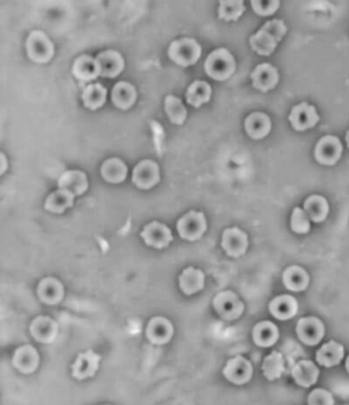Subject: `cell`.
<instances>
[{
    "mask_svg": "<svg viewBox=\"0 0 349 405\" xmlns=\"http://www.w3.org/2000/svg\"><path fill=\"white\" fill-rule=\"evenodd\" d=\"M252 86L261 92H268L274 90L279 81V74L276 67L263 63L258 65L250 75Z\"/></svg>",
    "mask_w": 349,
    "mask_h": 405,
    "instance_id": "e0dca14e",
    "label": "cell"
},
{
    "mask_svg": "<svg viewBox=\"0 0 349 405\" xmlns=\"http://www.w3.org/2000/svg\"><path fill=\"white\" fill-rule=\"evenodd\" d=\"M346 370H348V372H349V356H348V358L346 359Z\"/></svg>",
    "mask_w": 349,
    "mask_h": 405,
    "instance_id": "ee69618b",
    "label": "cell"
},
{
    "mask_svg": "<svg viewBox=\"0 0 349 405\" xmlns=\"http://www.w3.org/2000/svg\"><path fill=\"white\" fill-rule=\"evenodd\" d=\"M174 333L172 322L163 316H155L147 322V339L154 345H165Z\"/></svg>",
    "mask_w": 349,
    "mask_h": 405,
    "instance_id": "5bb4252c",
    "label": "cell"
},
{
    "mask_svg": "<svg viewBox=\"0 0 349 405\" xmlns=\"http://www.w3.org/2000/svg\"><path fill=\"white\" fill-rule=\"evenodd\" d=\"M305 211L314 222H323L329 214L328 201L324 197L314 195L305 201Z\"/></svg>",
    "mask_w": 349,
    "mask_h": 405,
    "instance_id": "e575fe53",
    "label": "cell"
},
{
    "mask_svg": "<svg viewBox=\"0 0 349 405\" xmlns=\"http://www.w3.org/2000/svg\"><path fill=\"white\" fill-rule=\"evenodd\" d=\"M246 8L242 0H221L218 8V18L225 22L238 21Z\"/></svg>",
    "mask_w": 349,
    "mask_h": 405,
    "instance_id": "74e56055",
    "label": "cell"
},
{
    "mask_svg": "<svg viewBox=\"0 0 349 405\" xmlns=\"http://www.w3.org/2000/svg\"><path fill=\"white\" fill-rule=\"evenodd\" d=\"M138 92L129 82L120 81L112 90V101L115 107L127 110L136 104Z\"/></svg>",
    "mask_w": 349,
    "mask_h": 405,
    "instance_id": "484cf974",
    "label": "cell"
},
{
    "mask_svg": "<svg viewBox=\"0 0 349 405\" xmlns=\"http://www.w3.org/2000/svg\"><path fill=\"white\" fill-rule=\"evenodd\" d=\"M214 309L221 318L225 320H236L244 313V303L233 291L220 292L214 297Z\"/></svg>",
    "mask_w": 349,
    "mask_h": 405,
    "instance_id": "8992f818",
    "label": "cell"
},
{
    "mask_svg": "<svg viewBox=\"0 0 349 405\" xmlns=\"http://www.w3.org/2000/svg\"><path fill=\"white\" fill-rule=\"evenodd\" d=\"M279 331L272 322H261L253 329V340L259 347H270L279 340Z\"/></svg>",
    "mask_w": 349,
    "mask_h": 405,
    "instance_id": "f546056e",
    "label": "cell"
},
{
    "mask_svg": "<svg viewBox=\"0 0 349 405\" xmlns=\"http://www.w3.org/2000/svg\"><path fill=\"white\" fill-rule=\"evenodd\" d=\"M296 333L305 345L314 346L324 338L325 326L322 320L314 316L303 317L297 322Z\"/></svg>",
    "mask_w": 349,
    "mask_h": 405,
    "instance_id": "30bf717a",
    "label": "cell"
},
{
    "mask_svg": "<svg viewBox=\"0 0 349 405\" xmlns=\"http://www.w3.org/2000/svg\"><path fill=\"white\" fill-rule=\"evenodd\" d=\"M40 363L38 351L32 345H23L15 351L12 363L22 374H29L35 372Z\"/></svg>",
    "mask_w": 349,
    "mask_h": 405,
    "instance_id": "d6986e66",
    "label": "cell"
},
{
    "mask_svg": "<svg viewBox=\"0 0 349 405\" xmlns=\"http://www.w3.org/2000/svg\"><path fill=\"white\" fill-rule=\"evenodd\" d=\"M284 370H285V363H284L283 355L277 351H273L270 355L266 357L263 365H262V372H263L264 377L268 381H275L281 378Z\"/></svg>",
    "mask_w": 349,
    "mask_h": 405,
    "instance_id": "8d00e7d4",
    "label": "cell"
},
{
    "mask_svg": "<svg viewBox=\"0 0 349 405\" xmlns=\"http://www.w3.org/2000/svg\"><path fill=\"white\" fill-rule=\"evenodd\" d=\"M283 283L289 291H305L309 283V276L300 266H290L284 272Z\"/></svg>",
    "mask_w": 349,
    "mask_h": 405,
    "instance_id": "4dcf8cb0",
    "label": "cell"
},
{
    "mask_svg": "<svg viewBox=\"0 0 349 405\" xmlns=\"http://www.w3.org/2000/svg\"><path fill=\"white\" fill-rule=\"evenodd\" d=\"M30 333L39 343L51 344L58 338V326L56 320L49 316L39 315L32 320Z\"/></svg>",
    "mask_w": 349,
    "mask_h": 405,
    "instance_id": "2e32d148",
    "label": "cell"
},
{
    "mask_svg": "<svg viewBox=\"0 0 349 405\" xmlns=\"http://www.w3.org/2000/svg\"><path fill=\"white\" fill-rule=\"evenodd\" d=\"M270 313L279 320H288L294 317L298 311V302L290 295H282L270 301Z\"/></svg>",
    "mask_w": 349,
    "mask_h": 405,
    "instance_id": "d4e9b609",
    "label": "cell"
},
{
    "mask_svg": "<svg viewBox=\"0 0 349 405\" xmlns=\"http://www.w3.org/2000/svg\"><path fill=\"white\" fill-rule=\"evenodd\" d=\"M346 144H348V147H349V129H348V131L346 132Z\"/></svg>",
    "mask_w": 349,
    "mask_h": 405,
    "instance_id": "7bdbcfd3",
    "label": "cell"
},
{
    "mask_svg": "<svg viewBox=\"0 0 349 405\" xmlns=\"http://www.w3.org/2000/svg\"><path fill=\"white\" fill-rule=\"evenodd\" d=\"M1 157H2V160H3V167H2V172L1 173H3L4 171H6V166H4V162H6V157H4L3 154H1Z\"/></svg>",
    "mask_w": 349,
    "mask_h": 405,
    "instance_id": "b9f144b4",
    "label": "cell"
},
{
    "mask_svg": "<svg viewBox=\"0 0 349 405\" xmlns=\"http://www.w3.org/2000/svg\"><path fill=\"white\" fill-rule=\"evenodd\" d=\"M75 196L68 190H60L49 195L45 200L44 208L47 211L55 214H62L69 208H72Z\"/></svg>",
    "mask_w": 349,
    "mask_h": 405,
    "instance_id": "836d02e7",
    "label": "cell"
},
{
    "mask_svg": "<svg viewBox=\"0 0 349 405\" xmlns=\"http://www.w3.org/2000/svg\"><path fill=\"white\" fill-rule=\"evenodd\" d=\"M320 370L311 361H300L292 368V377L299 386L309 388L316 384Z\"/></svg>",
    "mask_w": 349,
    "mask_h": 405,
    "instance_id": "4316f807",
    "label": "cell"
},
{
    "mask_svg": "<svg viewBox=\"0 0 349 405\" xmlns=\"http://www.w3.org/2000/svg\"><path fill=\"white\" fill-rule=\"evenodd\" d=\"M341 142L337 136L326 135L320 138L314 149V158L322 165L333 166L341 159Z\"/></svg>",
    "mask_w": 349,
    "mask_h": 405,
    "instance_id": "52a82bcc",
    "label": "cell"
},
{
    "mask_svg": "<svg viewBox=\"0 0 349 405\" xmlns=\"http://www.w3.org/2000/svg\"><path fill=\"white\" fill-rule=\"evenodd\" d=\"M179 289L186 296L199 293L205 287V274L198 268L186 267L179 277Z\"/></svg>",
    "mask_w": 349,
    "mask_h": 405,
    "instance_id": "603a6c76",
    "label": "cell"
},
{
    "mask_svg": "<svg viewBox=\"0 0 349 405\" xmlns=\"http://www.w3.org/2000/svg\"><path fill=\"white\" fill-rule=\"evenodd\" d=\"M107 88H104L102 84L93 83L86 86L81 95L84 107L90 110L99 109L107 101Z\"/></svg>",
    "mask_w": 349,
    "mask_h": 405,
    "instance_id": "d6a6232c",
    "label": "cell"
},
{
    "mask_svg": "<svg viewBox=\"0 0 349 405\" xmlns=\"http://www.w3.org/2000/svg\"><path fill=\"white\" fill-rule=\"evenodd\" d=\"M236 67L235 58L223 47L209 53L204 64L206 74L216 81L229 79L235 73Z\"/></svg>",
    "mask_w": 349,
    "mask_h": 405,
    "instance_id": "7a4b0ae2",
    "label": "cell"
},
{
    "mask_svg": "<svg viewBox=\"0 0 349 405\" xmlns=\"http://www.w3.org/2000/svg\"><path fill=\"white\" fill-rule=\"evenodd\" d=\"M140 238L147 246L155 249L167 248L173 242L171 229L164 223L158 221L147 224L140 233Z\"/></svg>",
    "mask_w": 349,
    "mask_h": 405,
    "instance_id": "9c48e42d",
    "label": "cell"
},
{
    "mask_svg": "<svg viewBox=\"0 0 349 405\" xmlns=\"http://www.w3.org/2000/svg\"><path fill=\"white\" fill-rule=\"evenodd\" d=\"M101 358V355L92 349L79 353L72 365L73 378L78 381L92 378L99 370Z\"/></svg>",
    "mask_w": 349,
    "mask_h": 405,
    "instance_id": "9a60e30c",
    "label": "cell"
},
{
    "mask_svg": "<svg viewBox=\"0 0 349 405\" xmlns=\"http://www.w3.org/2000/svg\"><path fill=\"white\" fill-rule=\"evenodd\" d=\"M164 108L171 123L175 125H183L186 122L188 110L181 99L172 94L167 95Z\"/></svg>",
    "mask_w": 349,
    "mask_h": 405,
    "instance_id": "d590c367",
    "label": "cell"
},
{
    "mask_svg": "<svg viewBox=\"0 0 349 405\" xmlns=\"http://www.w3.org/2000/svg\"><path fill=\"white\" fill-rule=\"evenodd\" d=\"M222 374L225 378L233 384L244 385L252 378V365L245 357L236 356L227 361Z\"/></svg>",
    "mask_w": 349,
    "mask_h": 405,
    "instance_id": "4fadbf2b",
    "label": "cell"
},
{
    "mask_svg": "<svg viewBox=\"0 0 349 405\" xmlns=\"http://www.w3.org/2000/svg\"><path fill=\"white\" fill-rule=\"evenodd\" d=\"M132 183L140 190H151L160 183L159 165L153 160H143L134 167Z\"/></svg>",
    "mask_w": 349,
    "mask_h": 405,
    "instance_id": "ba28073f",
    "label": "cell"
},
{
    "mask_svg": "<svg viewBox=\"0 0 349 405\" xmlns=\"http://www.w3.org/2000/svg\"><path fill=\"white\" fill-rule=\"evenodd\" d=\"M287 33V26L283 19L266 22L257 33L250 37L251 49L259 56H270L276 51L279 41Z\"/></svg>",
    "mask_w": 349,
    "mask_h": 405,
    "instance_id": "6da1fadb",
    "label": "cell"
},
{
    "mask_svg": "<svg viewBox=\"0 0 349 405\" xmlns=\"http://www.w3.org/2000/svg\"><path fill=\"white\" fill-rule=\"evenodd\" d=\"M291 229L294 233L305 235L311 231L309 217L305 210L299 207L294 208L291 216Z\"/></svg>",
    "mask_w": 349,
    "mask_h": 405,
    "instance_id": "f35d334b",
    "label": "cell"
},
{
    "mask_svg": "<svg viewBox=\"0 0 349 405\" xmlns=\"http://www.w3.org/2000/svg\"><path fill=\"white\" fill-rule=\"evenodd\" d=\"M72 74L76 79L82 83L90 82L101 76V66L97 58L88 55L80 56L76 58L72 67Z\"/></svg>",
    "mask_w": 349,
    "mask_h": 405,
    "instance_id": "ffe728a7",
    "label": "cell"
},
{
    "mask_svg": "<svg viewBox=\"0 0 349 405\" xmlns=\"http://www.w3.org/2000/svg\"><path fill=\"white\" fill-rule=\"evenodd\" d=\"M316 361L325 367H335L344 357V347L341 344L330 341L316 352Z\"/></svg>",
    "mask_w": 349,
    "mask_h": 405,
    "instance_id": "f1b7e54d",
    "label": "cell"
},
{
    "mask_svg": "<svg viewBox=\"0 0 349 405\" xmlns=\"http://www.w3.org/2000/svg\"><path fill=\"white\" fill-rule=\"evenodd\" d=\"M177 229L181 239L196 242L207 231V220L203 212L190 210L177 221Z\"/></svg>",
    "mask_w": 349,
    "mask_h": 405,
    "instance_id": "5b68a950",
    "label": "cell"
},
{
    "mask_svg": "<svg viewBox=\"0 0 349 405\" xmlns=\"http://www.w3.org/2000/svg\"><path fill=\"white\" fill-rule=\"evenodd\" d=\"M245 130L253 140H262L270 134L272 121L268 115L262 112H254L245 120Z\"/></svg>",
    "mask_w": 349,
    "mask_h": 405,
    "instance_id": "cb8c5ba5",
    "label": "cell"
},
{
    "mask_svg": "<svg viewBox=\"0 0 349 405\" xmlns=\"http://www.w3.org/2000/svg\"><path fill=\"white\" fill-rule=\"evenodd\" d=\"M60 190H68L74 196H81L88 190V179L86 173L80 170H69L58 179Z\"/></svg>",
    "mask_w": 349,
    "mask_h": 405,
    "instance_id": "7402d4cb",
    "label": "cell"
},
{
    "mask_svg": "<svg viewBox=\"0 0 349 405\" xmlns=\"http://www.w3.org/2000/svg\"><path fill=\"white\" fill-rule=\"evenodd\" d=\"M309 405H334V398L327 390L316 389L309 394Z\"/></svg>",
    "mask_w": 349,
    "mask_h": 405,
    "instance_id": "60d3db41",
    "label": "cell"
},
{
    "mask_svg": "<svg viewBox=\"0 0 349 405\" xmlns=\"http://www.w3.org/2000/svg\"><path fill=\"white\" fill-rule=\"evenodd\" d=\"M289 121L296 131H305L314 129L320 122V116L314 106L303 101L292 109Z\"/></svg>",
    "mask_w": 349,
    "mask_h": 405,
    "instance_id": "7c38bea8",
    "label": "cell"
},
{
    "mask_svg": "<svg viewBox=\"0 0 349 405\" xmlns=\"http://www.w3.org/2000/svg\"><path fill=\"white\" fill-rule=\"evenodd\" d=\"M211 94L212 90L210 84L206 81H202V80H197L188 86L186 99L188 105L198 109L204 104L209 103Z\"/></svg>",
    "mask_w": 349,
    "mask_h": 405,
    "instance_id": "1f68e13d",
    "label": "cell"
},
{
    "mask_svg": "<svg viewBox=\"0 0 349 405\" xmlns=\"http://www.w3.org/2000/svg\"><path fill=\"white\" fill-rule=\"evenodd\" d=\"M26 51L32 62L47 64L55 56V45L44 32L34 30L26 40Z\"/></svg>",
    "mask_w": 349,
    "mask_h": 405,
    "instance_id": "277c9868",
    "label": "cell"
},
{
    "mask_svg": "<svg viewBox=\"0 0 349 405\" xmlns=\"http://www.w3.org/2000/svg\"><path fill=\"white\" fill-rule=\"evenodd\" d=\"M251 6H252L255 14L262 17L272 16L279 10V0H270V1L252 0Z\"/></svg>",
    "mask_w": 349,
    "mask_h": 405,
    "instance_id": "ab89813d",
    "label": "cell"
},
{
    "mask_svg": "<svg viewBox=\"0 0 349 405\" xmlns=\"http://www.w3.org/2000/svg\"><path fill=\"white\" fill-rule=\"evenodd\" d=\"M202 56V47L198 41L188 37L173 41L169 45L168 56L173 63L179 66H194Z\"/></svg>",
    "mask_w": 349,
    "mask_h": 405,
    "instance_id": "3957f363",
    "label": "cell"
},
{
    "mask_svg": "<svg viewBox=\"0 0 349 405\" xmlns=\"http://www.w3.org/2000/svg\"><path fill=\"white\" fill-rule=\"evenodd\" d=\"M103 405H110V404H103Z\"/></svg>",
    "mask_w": 349,
    "mask_h": 405,
    "instance_id": "f6af8a7d",
    "label": "cell"
},
{
    "mask_svg": "<svg viewBox=\"0 0 349 405\" xmlns=\"http://www.w3.org/2000/svg\"><path fill=\"white\" fill-rule=\"evenodd\" d=\"M248 246V235L239 227H231L223 231L221 247L227 256L241 257L246 253Z\"/></svg>",
    "mask_w": 349,
    "mask_h": 405,
    "instance_id": "8fae6325",
    "label": "cell"
},
{
    "mask_svg": "<svg viewBox=\"0 0 349 405\" xmlns=\"http://www.w3.org/2000/svg\"><path fill=\"white\" fill-rule=\"evenodd\" d=\"M97 60L101 66V76L105 78H115L120 75L125 68L124 58L118 51H103L97 56Z\"/></svg>",
    "mask_w": 349,
    "mask_h": 405,
    "instance_id": "44dd1931",
    "label": "cell"
},
{
    "mask_svg": "<svg viewBox=\"0 0 349 405\" xmlns=\"http://www.w3.org/2000/svg\"><path fill=\"white\" fill-rule=\"evenodd\" d=\"M37 296L41 302L47 305H56L65 296V288L58 279L53 276L44 277L39 281Z\"/></svg>",
    "mask_w": 349,
    "mask_h": 405,
    "instance_id": "ac0fdd59",
    "label": "cell"
},
{
    "mask_svg": "<svg viewBox=\"0 0 349 405\" xmlns=\"http://www.w3.org/2000/svg\"><path fill=\"white\" fill-rule=\"evenodd\" d=\"M127 164L119 159V158H111L104 162L101 168V174L107 183H121L127 179Z\"/></svg>",
    "mask_w": 349,
    "mask_h": 405,
    "instance_id": "83f0119b",
    "label": "cell"
}]
</instances>
